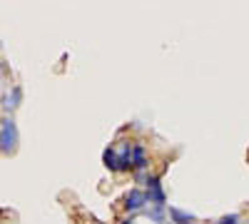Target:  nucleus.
<instances>
[{
	"instance_id": "obj_3",
	"label": "nucleus",
	"mask_w": 249,
	"mask_h": 224,
	"mask_svg": "<svg viewBox=\"0 0 249 224\" xmlns=\"http://www.w3.org/2000/svg\"><path fill=\"white\" fill-rule=\"evenodd\" d=\"M144 205H147V192H142V190H132V192H127V197H124V207H127L130 212H140Z\"/></svg>"
},
{
	"instance_id": "obj_2",
	"label": "nucleus",
	"mask_w": 249,
	"mask_h": 224,
	"mask_svg": "<svg viewBox=\"0 0 249 224\" xmlns=\"http://www.w3.org/2000/svg\"><path fill=\"white\" fill-rule=\"evenodd\" d=\"M164 190H162V182L160 177H147V202L152 207H167L164 205Z\"/></svg>"
},
{
	"instance_id": "obj_4",
	"label": "nucleus",
	"mask_w": 249,
	"mask_h": 224,
	"mask_svg": "<svg viewBox=\"0 0 249 224\" xmlns=\"http://www.w3.org/2000/svg\"><path fill=\"white\" fill-rule=\"evenodd\" d=\"M167 214H170V219H172L175 224H192V222H195V214L182 212V209H177V207H170Z\"/></svg>"
},
{
	"instance_id": "obj_7",
	"label": "nucleus",
	"mask_w": 249,
	"mask_h": 224,
	"mask_svg": "<svg viewBox=\"0 0 249 224\" xmlns=\"http://www.w3.org/2000/svg\"><path fill=\"white\" fill-rule=\"evenodd\" d=\"M147 217H150L152 222H157V224H164V217H167V207H152V209H147Z\"/></svg>"
},
{
	"instance_id": "obj_5",
	"label": "nucleus",
	"mask_w": 249,
	"mask_h": 224,
	"mask_svg": "<svg viewBox=\"0 0 249 224\" xmlns=\"http://www.w3.org/2000/svg\"><path fill=\"white\" fill-rule=\"evenodd\" d=\"M132 167H137V170L147 167V155H144L142 145H132Z\"/></svg>"
},
{
	"instance_id": "obj_9",
	"label": "nucleus",
	"mask_w": 249,
	"mask_h": 224,
	"mask_svg": "<svg viewBox=\"0 0 249 224\" xmlns=\"http://www.w3.org/2000/svg\"><path fill=\"white\" fill-rule=\"evenodd\" d=\"M214 224H239V214H227V217L217 219Z\"/></svg>"
},
{
	"instance_id": "obj_8",
	"label": "nucleus",
	"mask_w": 249,
	"mask_h": 224,
	"mask_svg": "<svg viewBox=\"0 0 249 224\" xmlns=\"http://www.w3.org/2000/svg\"><path fill=\"white\" fill-rule=\"evenodd\" d=\"M105 165L110 167V170H115L117 172V152L110 147V150H105Z\"/></svg>"
},
{
	"instance_id": "obj_6",
	"label": "nucleus",
	"mask_w": 249,
	"mask_h": 224,
	"mask_svg": "<svg viewBox=\"0 0 249 224\" xmlns=\"http://www.w3.org/2000/svg\"><path fill=\"white\" fill-rule=\"evenodd\" d=\"M20 97H23V90H20V87H13V92L5 97V110H15L18 105H20Z\"/></svg>"
},
{
	"instance_id": "obj_1",
	"label": "nucleus",
	"mask_w": 249,
	"mask_h": 224,
	"mask_svg": "<svg viewBox=\"0 0 249 224\" xmlns=\"http://www.w3.org/2000/svg\"><path fill=\"white\" fill-rule=\"evenodd\" d=\"M18 147V127L15 120H3V127H0V152L10 155Z\"/></svg>"
}]
</instances>
